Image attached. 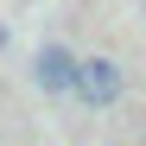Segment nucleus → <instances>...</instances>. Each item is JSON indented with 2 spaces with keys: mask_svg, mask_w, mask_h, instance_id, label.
I'll list each match as a JSON object with an SVG mask.
<instances>
[{
  "mask_svg": "<svg viewBox=\"0 0 146 146\" xmlns=\"http://www.w3.org/2000/svg\"><path fill=\"white\" fill-rule=\"evenodd\" d=\"M76 64L83 57H70L64 44H38V57H32V83L44 95H76Z\"/></svg>",
  "mask_w": 146,
  "mask_h": 146,
  "instance_id": "nucleus-2",
  "label": "nucleus"
},
{
  "mask_svg": "<svg viewBox=\"0 0 146 146\" xmlns=\"http://www.w3.org/2000/svg\"><path fill=\"white\" fill-rule=\"evenodd\" d=\"M121 89H127V76H121L114 57H83V64H76V102H89V108H114Z\"/></svg>",
  "mask_w": 146,
  "mask_h": 146,
  "instance_id": "nucleus-1",
  "label": "nucleus"
}]
</instances>
